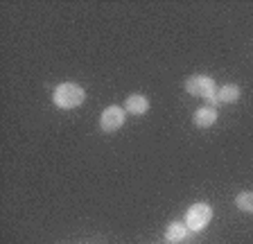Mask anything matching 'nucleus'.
<instances>
[{
  "mask_svg": "<svg viewBox=\"0 0 253 244\" xmlns=\"http://www.w3.org/2000/svg\"><path fill=\"white\" fill-rule=\"evenodd\" d=\"M84 100H86V90L79 84H75V81H63L52 93V102L59 109H63V111L77 109V106L84 104Z\"/></svg>",
  "mask_w": 253,
  "mask_h": 244,
  "instance_id": "f257e3e1",
  "label": "nucleus"
},
{
  "mask_svg": "<svg viewBox=\"0 0 253 244\" xmlns=\"http://www.w3.org/2000/svg\"><path fill=\"white\" fill-rule=\"evenodd\" d=\"M211 219H212V208L204 202L192 203L188 208V212H185V226L190 231H204L211 224Z\"/></svg>",
  "mask_w": 253,
  "mask_h": 244,
  "instance_id": "f03ea898",
  "label": "nucleus"
},
{
  "mask_svg": "<svg viewBox=\"0 0 253 244\" xmlns=\"http://www.w3.org/2000/svg\"><path fill=\"white\" fill-rule=\"evenodd\" d=\"M185 90H188L190 95L208 100V97H212L217 93V84L208 75H192V77H188V81H185Z\"/></svg>",
  "mask_w": 253,
  "mask_h": 244,
  "instance_id": "7ed1b4c3",
  "label": "nucleus"
},
{
  "mask_svg": "<svg viewBox=\"0 0 253 244\" xmlns=\"http://www.w3.org/2000/svg\"><path fill=\"white\" fill-rule=\"evenodd\" d=\"M125 120H126L125 106L111 104L100 113V129L102 131H106V133H113V131H118V129L125 124Z\"/></svg>",
  "mask_w": 253,
  "mask_h": 244,
  "instance_id": "20e7f679",
  "label": "nucleus"
},
{
  "mask_svg": "<svg viewBox=\"0 0 253 244\" xmlns=\"http://www.w3.org/2000/svg\"><path fill=\"white\" fill-rule=\"evenodd\" d=\"M125 111L131 116H145L149 111V100L142 93H131L125 100Z\"/></svg>",
  "mask_w": 253,
  "mask_h": 244,
  "instance_id": "39448f33",
  "label": "nucleus"
},
{
  "mask_svg": "<svg viewBox=\"0 0 253 244\" xmlns=\"http://www.w3.org/2000/svg\"><path fill=\"white\" fill-rule=\"evenodd\" d=\"M217 109L215 106H201V109H197L195 111V116H192V122H195L199 129H208V127H212L217 122Z\"/></svg>",
  "mask_w": 253,
  "mask_h": 244,
  "instance_id": "423d86ee",
  "label": "nucleus"
},
{
  "mask_svg": "<svg viewBox=\"0 0 253 244\" xmlns=\"http://www.w3.org/2000/svg\"><path fill=\"white\" fill-rule=\"evenodd\" d=\"M217 97H219V102H224V104H233V102H237L242 97V90L235 84H226V86H221V88H217Z\"/></svg>",
  "mask_w": 253,
  "mask_h": 244,
  "instance_id": "0eeeda50",
  "label": "nucleus"
},
{
  "mask_svg": "<svg viewBox=\"0 0 253 244\" xmlns=\"http://www.w3.org/2000/svg\"><path fill=\"white\" fill-rule=\"evenodd\" d=\"M188 238V226L183 222H172L165 231V240L168 242H183Z\"/></svg>",
  "mask_w": 253,
  "mask_h": 244,
  "instance_id": "6e6552de",
  "label": "nucleus"
},
{
  "mask_svg": "<svg viewBox=\"0 0 253 244\" xmlns=\"http://www.w3.org/2000/svg\"><path fill=\"white\" fill-rule=\"evenodd\" d=\"M235 206L242 212L253 215V192H240V195L235 197Z\"/></svg>",
  "mask_w": 253,
  "mask_h": 244,
  "instance_id": "1a4fd4ad",
  "label": "nucleus"
}]
</instances>
